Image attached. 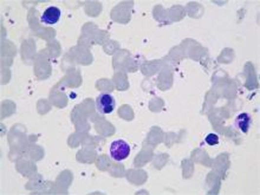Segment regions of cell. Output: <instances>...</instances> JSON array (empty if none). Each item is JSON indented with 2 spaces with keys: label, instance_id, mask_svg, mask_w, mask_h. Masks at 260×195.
Returning a JSON list of instances; mask_svg holds the SVG:
<instances>
[{
  "label": "cell",
  "instance_id": "6da1fadb",
  "mask_svg": "<svg viewBox=\"0 0 260 195\" xmlns=\"http://www.w3.org/2000/svg\"><path fill=\"white\" fill-rule=\"evenodd\" d=\"M96 107L97 110L100 111L102 115H108L111 114L116 108V99L113 95L110 94H100L96 98Z\"/></svg>",
  "mask_w": 260,
  "mask_h": 195
},
{
  "label": "cell",
  "instance_id": "7a4b0ae2",
  "mask_svg": "<svg viewBox=\"0 0 260 195\" xmlns=\"http://www.w3.org/2000/svg\"><path fill=\"white\" fill-rule=\"evenodd\" d=\"M111 158L115 161H123L130 155V146L124 140H116L110 146Z\"/></svg>",
  "mask_w": 260,
  "mask_h": 195
},
{
  "label": "cell",
  "instance_id": "3957f363",
  "mask_svg": "<svg viewBox=\"0 0 260 195\" xmlns=\"http://www.w3.org/2000/svg\"><path fill=\"white\" fill-rule=\"evenodd\" d=\"M60 16H61V11L60 8L56 6H51L44 11V13L41 15L40 21L45 25H55L60 21Z\"/></svg>",
  "mask_w": 260,
  "mask_h": 195
},
{
  "label": "cell",
  "instance_id": "277c9868",
  "mask_svg": "<svg viewBox=\"0 0 260 195\" xmlns=\"http://www.w3.org/2000/svg\"><path fill=\"white\" fill-rule=\"evenodd\" d=\"M251 123H252V118H251V116L246 113L240 114V115L236 118V125L239 128L240 132H242L244 134L248 133Z\"/></svg>",
  "mask_w": 260,
  "mask_h": 195
},
{
  "label": "cell",
  "instance_id": "5b68a950",
  "mask_svg": "<svg viewBox=\"0 0 260 195\" xmlns=\"http://www.w3.org/2000/svg\"><path fill=\"white\" fill-rule=\"evenodd\" d=\"M206 143L209 144V146H217L218 143H219V136L217 135V134H208V135L206 136Z\"/></svg>",
  "mask_w": 260,
  "mask_h": 195
}]
</instances>
